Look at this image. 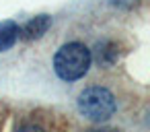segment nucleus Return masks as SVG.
Returning a JSON list of instances; mask_svg holds the SVG:
<instances>
[{"mask_svg": "<svg viewBox=\"0 0 150 132\" xmlns=\"http://www.w3.org/2000/svg\"><path fill=\"white\" fill-rule=\"evenodd\" d=\"M95 58H97V62H99L101 66H109V64L115 62V58H117V50H115L113 44H109V41H101V44H97Z\"/></svg>", "mask_w": 150, "mask_h": 132, "instance_id": "nucleus-5", "label": "nucleus"}, {"mask_svg": "<svg viewBox=\"0 0 150 132\" xmlns=\"http://www.w3.org/2000/svg\"><path fill=\"white\" fill-rule=\"evenodd\" d=\"M91 62H93L91 50L78 41H72L62 46L54 56V70L62 81H76L88 72Z\"/></svg>", "mask_w": 150, "mask_h": 132, "instance_id": "nucleus-1", "label": "nucleus"}, {"mask_svg": "<svg viewBox=\"0 0 150 132\" xmlns=\"http://www.w3.org/2000/svg\"><path fill=\"white\" fill-rule=\"evenodd\" d=\"M15 132H43V128H39V126H35V124H23V126H19Z\"/></svg>", "mask_w": 150, "mask_h": 132, "instance_id": "nucleus-6", "label": "nucleus"}, {"mask_svg": "<svg viewBox=\"0 0 150 132\" xmlns=\"http://www.w3.org/2000/svg\"><path fill=\"white\" fill-rule=\"evenodd\" d=\"M78 111L93 122H105L115 111V97L103 87H88L78 95Z\"/></svg>", "mask_w": 150, "mask_h": 132, "instance_id": "nucleus-2", "label": "nucleus"}, {"mask_svg": "<svg viewBox=\"0 0 150 132\" xmlns=\"http://www.w3.org/2000/svg\"><path fill=\"white\" fill-rule=\"evenodd\" d=\"M111 2H113V4H132L134 0H111Z\"/></svg>", "mask_w": 150, "mask_h": 132, "instance_id": "nucleus-8", "label": "nucleus"}, {"mask_svg": "<svg viewBox=\"0 0 150 132\" xmlns=\"http://www.w3.org/2000/svg\"><path fill=\"white\" fill-rule=\"evenodd\" d=\"M91 132H117V130H113V128H95Z\"/></svg>", "mask_w": 150, "mask_h": 132, "instance_id": "nucleus-7", "label": "nucleus"}, {"mask_svg": "<svg viewBox=\"0 0 150 132\" xmlns=\"http://www.w3.org/2000/svg\"><path fill=\"white\" fill-rule=\"evenodd\" d=\"M19 39V25L15 21H2L0 23V52L11 50Z\"/></svg>", "mask_w": 150, "mask_h": 132, "instance_id": "nucleus-4", "label": "nucleus"}, {"mask_svg": "<svg viewBox=\"0 0 150 132\" xmlns=\"http://www.w3.org/2000/svg\"><path fill=\"white\" fill-rule=\"evenodd\" d=\"M50 25H52V17H47V15H37V17L31 19L23 29H19V33H21V37H25V39H39V37L50 29Z\"/></svg>", "mask_w": 150, "mask_h": 132, "instance_id": "nucleus-3", "label": "nucleus"}]
</instances>
